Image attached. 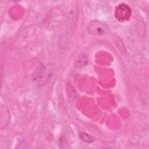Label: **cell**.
I'll list each match as a JSON object with an SVG mask.
<instances>
[{
  "instance_id": "1",
  "label": "cell",
  "mask_w": 149,
  "mask_h": 149,
  "mask_svg": "<svg viewBox=\"0 0 149 149\" xmlns=\"http://www.w3.org/2000/svg\"><path fill=\"white\" fill-rule=\"evenodd\" d=\"M87 31L90 34L95 36H104L108 33V26L100 21L92 20L87 24Z\"/></svg>"
},
{
  "instance_id": "2",
  "label": "cell",
  "mask_w": 149,
  "mask_h": 149,
  "mask_svg": "<svg viewBox=\"0 0 149 149\" xmlns=\"http://www.w3.org/2000/svg\"><path fill=\"white\" fill-rule=\"evenodd\" d=\"M83 135H81V134H80V136H82L83 137V138L82 137L81 139L84 141H87V142H90V141H92L93 140H91V137L90 136H88V135L87 134H84V133H82Z\"/></svg>"
}]
</instances>
